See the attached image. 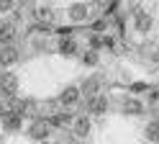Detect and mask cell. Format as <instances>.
<instances>
[{"instance_id":"1","label":"cell","mask_w":159,"mask_h":144,"mask_svg":"<svg viewBox=\"0 0 159 144\" xmlns=\"http://www.w3.org/2000/svg\"><path fill=\"white\" fill-rule=\"evenodd\" d=\"M0 93H3L5 98H13L18 93V75L16 72H11V70L0 72Z\"/></svg>"},{"instance_id":"2","label":"cell","mask_w":159,"mask_h":144,"mask_svg":"<svg viewBox=\"0 0 159 144\" xmlns=\"http://www.w3.org/2000/svg\"><path fill=\"white\" fill-rule=\"evenodd\" d=\"M16 36H18L16 23H13V21H3V23H0V44H3V46H13Z\"/></svg>"},{"instance_id":"3","label":"cell","mask_w":159,"mask_h":144,"mask_svg":"<svg viewBox=\"0 0 159 144\" xmlns=\"http://www.w3.org/2000/svg\"><path fill=\"white\" fill-rule=\"evenodd\" d=\"M49 131H52V123L49 121H34L31 126H28V137L36 139V142H44L49 137Z\"/></svg>"},{"instance_id":"4","label":"cell","mask_w":159,"mask_h":144,"mask_svg":"<svg viewBox=\"0 0 159 144\" xmlns=\"http://www.w3.org/2000/svg\"><path fill=\"white\" fill-rule=\"evenodd\" d=\"M80 95H82V90L75 88V85H69V88H64V90H62V95H59V103L69 108V106H75V103L80 100Z\"/></svg>"},{"instance_id":"5","label":"cell","mask_w":159,"mask_h":144,"mask_svg":"<svg viewBox=\"0 0 159 144\" xmlns=\"http://www.w3.org/2000/svg\"><path fill=\"white\" fill-rule=\"evenodd\" d=\"M16 62H18V51L13 46H3V49H0V67H3V70L13 67Z\"/></svg>"},{"instance_id":"6","label":"cell","mask_w":159,"mask_h":144,"mask_svg":"<svg viewBox=\"0 0 159 144\" xmlns=\"http://www.w3.org/2000/svg\"><path fill=\"white\" fill-rule=\"evenodd\" d=\"M21 113H16V111H8L5 116H3V129L5 131H18L21 129Z\"/></svg>"},{"instance_id":"7","label":"cell","mask_w":159,"mask_h":144,"mask_svg":"<svg viewBox=\"0 0 159 144\" xmlns=\"http://www.w3.org/2000/svg\"><path fill=\"white\" fill-rule=\"evenodd\" d=\"M87 108H90V113H98V116H100V113L108 111V98L105 95H93L90 103H87Z\"/></svg>"},{"instance_id":"8","label":"cell","mask_w":159,"mask_h":144,"mask_svg":"<svg viewBox=\"0 0 159 144\" xmlns=\"http://www.w3.org/2000/svg\"><path fill=\"white\" fill-rule=\"evenodd\" d=\"M134 23H136V31L146 34V31L152 28V16H149V13H144V10H139V13L134 16Z\"/></svg>"},{"instance_id":"9","label":"cell","mask_w":159,"mask_h":144,"mask_svg":"<svg viewBox=\"0 0 159 144\" xmlns=\"http://www.w3.org/2000/svg\"><path fill=\"white\" fill-rule=\"evenodd\" d=\"M57 49H59V54L72 57V54H77V49H80V46H77V41H75V39H69V36H67V39L59 41V46H57Z\"/></svg>"},{"instance_id":"10","label":"cell","mask_w":159,"mask_h":144,"mask_svg":"<svg viewBox=\"0 0 159 144\" xmlns=\"http://www.w3.org/2000/svg\"><path fill=\"white\" fill-rule=\"evenodd\" d=\"M72 129H75L77 137H87V134H90V118H87V116L75 118V121H72Z\"/></svg>"},{"instance_id":"11","label":"cell","mask_w":159,"mask_h":144,"mask_svg":"<svg viewBox=\"0 0 159 144\" xmlns=\"http://www.w3.org/2000/svg\"><path fill=\"white\" fill-rule=\"evenodd\" d=\"M123 113H128V116H139V113H144V103L139 98H128L123 103Z\"/></svg>"},{"instance_id":"12","label":"cell","mask_w":159,"mask_h":144,"mask_svg":"<svg viewBox=\"0 0 159 144\" xmlns=\"http://www.w3.org/2000/svg\"><path fill=\"white\" fill-rule=\"evenodd\" d=\"M69 18H72L75 23L77 21H85L87 18V5H72L69 8Z\"/></svg>"},{"instance_id":"13","label":"cell","mask_w":159,"mask_h":144,"mask_svg":"<svg viewBox=\"0 0 159 144\" xmlns=\"http://www.w3.org/2000/svg\"><path fill=\"white\" fill-rule=\"evenodd\" d=\"M98 88H100V82H98V77H90V80H87V82H85V85L80 88V90H82L85 95H90V98H93V95H98Z\"/></svg>"},{"instance_id":"14","label":"cell","mask_w":159,"mask_h":144,"mask_svg":"<svg viewBox=\"0 0 159 144\" xmlns=\"http://www.w3.org/2000/svg\"><path fill=\"white\" fill-rule=\"evenodd\" d=\"M36 21H41V23L46 26L49 21H52V8H46V5H39V8H36Z\"/></svg>"},{"instance_id":"15","label":"cell","mask_w":159,"mask_h":144,"mask_svg":"<svg viewBox=\"0 0 159 144\" xmlns=\"http://www.w3.org/2000/svg\"><path fill=\"white\" fill-rule=\"evenodd\" d=\"M69 121H75L69 113H54V116L49 118V123H52V126H64V123H69Z\"/></svg>"},{"instance_id":"16","label":"cell","mask_w":159,"mask_h":144,"mask_svg":"<svg viewBox=\"0 0 159 144\" xmlns=\"http://www.w3.org/2000/svg\"><path fill=\"white\" fill-rule=\"evenodd\" d=\"M146 139L149 142H159V126H157V121L146 126Z\"/></svg>"},{"instance_id":"17","label":"cell","mask_w":159,"mask_h":144,"mask_svg":"<svg viewBox=\"0 0 159 144\" xmlns=\"http://www.w3.org/2000/svg\"><path fill=\"white\" fill-rule=\"evenodd\" d=\"M16 5V0H0V13H11Z\"/></svg>"},{"instance_id":"18","label":"cell","mask_w":159,"mask_h":144,"mask_svg":"<svg viewBox=\"0 0 159 144\" xmlns=\"http://www.w3.org/2000/svg\"><path fill=\"white\" fill-rule=\"evenodd\" d=\"M100 46H103V39L98 36V34H93V36H90V49H93V51H98Z\"/></svg>"},{"instance_id":"19","label":"cell","mask_w":159,"mask_h":144,"mask_svg":"<svg viewBox=\"0 0 159 144\" xmlns=\"http://www.w3.org/2000/svg\"><path fill=\"white\" fill-rule=\"evenodd\" d=\"M85 65H87V67L98 65V54H95V51H87V54H85Z\"/></svg>"},{"instance_id":"20","label":"cell","mask_w":159,"mask_h":144,"mask_svg":"<svg viewBox=\"0 0 159 144\" xmlns=\"http://www.w3.org/2000/svg\"><path fill=\"white\" fill-rule=\"evenodd\" d=\"M131 90H134V93H144V90H149V85H146V82H134Z\"/></svg>"},{"instance_id":"21","label":"cell","mask_w":159,"mask_h":144,"mask_svg":"<svg viewBox=\"0 0 159 144\" xmlns=\"http://www.w3.org/2000/svg\"><path fill=\"white\" fill-rule=\"evenodd\" d=\"M93 31H95V34H103V31H105V21H98Z\"/></svg>"},{"instance_id":"22","label":"cell","mask_w":159,"mask_h":144,"mask_svg":"<svg viewBox=\"0 0 159 144\" xmlns=\"http://www.w3.org/2000/svg\"><path fill=\"white\" fill-rule=\"evenodd\" d=\"M5 113H8V111H5V106H0V118H3V116H5Z\"/></svg>"},{"instance_id":"23","label":"cell","mask_w":159,"mask_h":144,"mask_svg":"<svg viewBox=\"0 0 159 144\" xmlns=\"http://www.w3.org/2000/svg\"><path fill=\"white\" fill-rule=\"evenodd\" d=\"M52 144H62V142H52Z\"/></svg>"},{"instance_id":"24","label":"cell","mask_w":159,"mask_h":144,"mask_svg":"<svg viewBox=\"0 0 159 144\" xmlns=\"http://www.w3.org/2000/svg\"><path fill=\"white\" fill-rule=\"evenodd\" d=\"M157 126H159V121H157Z\"/></svg>"}]
</instances>
